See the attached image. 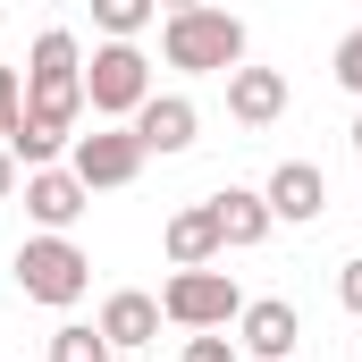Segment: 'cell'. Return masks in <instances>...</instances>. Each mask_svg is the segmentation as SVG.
Segmentation results:
<instances>
[{
  "label": "cell",
  "mask_w": 362,
  "mask_h": 362,
  "mask_svg": "<svg viewBox=\"0 0 362 362\" xmlns=\"http://www.w3.org/2000/svg\"><path fill=\"white\" fill-rule=\"evenodd\" d=\"M76 118H85V59H76V34L68 25H42L34 34V59H25V118L8 135V160L34 177V169H59V152H76Z\"/></svg>",
  "instance_id": "obj_1"
},
{
  "label": "cell",
  "mask_w": 362,
  "mask_h": 362,
  "mask_svg": "<svg viewBox=\"0 0 362 362\" xmlns=\"http://www.w3.org/2000/svg\"><path fill=\"white\" fill-rule=\"evenodd\" d=\"M160 51L185 76H236L245 68V17H228V8H169L160 17Z\"/></svg>",
  "instance_id": "obj_2"
},
{
  "label": "cell",
  "mask_w": 362,
  "mask_h": 362,
  "mask_svg": "<svg viewBox=\"0 0 362 362\" xmlns=\"http://www.w3.org/2000/svg\"><path fill=\"white\" fill-rule=\"evenodd\" d=\"M17 286H25V303H51V312H68V303L93 286L85 245H68V236H25V245H17Z\"/></svg>",
  "instance_id": "obj_3"
},
{
  "label": "cell",
  "mask_w": 362,
  "mask_h": 362,
  "mask_svg": "<svg viewBox=\"0 0 362 362\" xmlns=\"http://www.w3.org/2000/svg\"><path fill=\"white\" fill-rule=\"evenodd\" d=\"M144 101H152V59L135 42H101L85 68V110L93 118H135Z\"/></svg>",
  "instance_id": "obj_4"
},
{
  "label": "cell",
  "mask_w": 362,
  "mask_h": 362,
  "mask_svg": "<svg viewBox=\"0 0 362 362\" xmlns=\"http://www.w3.org/2000/svg\"><path fill=\"white\" fill-rule=\"evenodd\" d=\"M160 320H177L194 337H211V329H228V320H245V295H236V278L228 270H177L160 286Z\"/></svg>",
  "instance_id": "obj_5"
},
{
  "label": "cell",
  "mask_w": 362,
  "mask_h": 362,
  "mask_svg": "<svg viewBox=\"0 0 362 362\" xmlns=\"http://www.w3.org/2000/svg\"><path fill=\"white\" fill-rule=\"evenodd\" d=\"M68 177L85 185V194L135 185V177H144V144H135V127H93V135H76V152H68Z\"/></svg>",
  "instance_id": "obj_6"
},
{
  "label": "cell",
  "mask_w": 362,
  "mask_h": 362,
  "mask_svg": "<svg viewBox=\"0 0 362 362\" xmlns=\"http://www.w3.org/2000/svg\"><path fill=\"white\" fill-rule=\"evenodd\" d=\"M295 337H303V312H295L286 295H253L245 320H236V346L253 362H295Z\"/></svg>",
  "instance_id": "obj_7"
},
{
  "label": "cell",
  "mask_w": 362,
  "mask_h": 362,
  "mask_svg": "<svg viewBox=\"0 0 362 362\" xmlns=\"http://www.w3.org/2000/svg\"><path fill=\"white\" fill-rule=\"evenodd\" d=\"M262 202H270V219H295V228H312L320 211H329V177H320V160H278L270 185H262Z\"/></svg>",
  "instance_id": "obj_8"
},
{
  "label": "cell",
  "mask_w": 362,
  "mask_h": 362,
  "mask_svg": "<svg viewBox=\"0 0 362 362\" xmlns=\"http://www.w3.org/2000/svg\"><path fill=\"white\" fill-rule=\"evenodd\" d=\"M194 127H202V110H194L185 93H152V101L135 110V144H144V160H152V152H160V160L185 152V144H194Z\"/></svg>",
  "instance_id": "obj_9"
},
{
  "label": "cell",
  "mask_w": 362,
  "mask_h": 362,
  "mask_svg": "<svg viewBox=\"0 0 362 362\" xmlns=\"http://www.w3.org/2000/svg\"><path fill=\"white\" fill-rule=\"evenodd\" d=\"M85 202H93V194L68 177V169H34V177H25V211H34L42 236H68V228L85 219Z\"/></svg>",
  "instance_id": "obj_10"
},
{
  "label": "cell",
  "mask_w": 362,
  "mask_h": 362,
  "mask_svg": "<svg viewBox=\"0 0 362 362\" xmlns=\"http://www.w3.org/2000/svg\"><path fill=\"white\" fill-rule=\"evenodd\" d=\"M211 219H219V253H245V245H262L278 228L270 202H262L253 185H219V194H211Z\"/></svg>",
  "instance_id": "obj_11"
},
{
  "label": "cell",
  "mask_w": 362,
  "mask_h": 362,
  "mask_svg": "<svg viewBox=\"0 0 362 362\" xmlns=\"http://www.w3.org/2000/svg\"><path fill=\"white\" fill-rule=\"evenodd\" d=\"M101 337H110V354L118 346H152L160 337V295H135V286H118L110 303H101V320H93Z\"/></svg>",
  "instance_id": "obj_12"
},
{
  "label": "cell",
  "mask_w": 362,
  "mask_h": 362,
  "mask_svg": "<svg viewBox=\"0 0 362 362\" xmlns=\"http://www.w3.org/2000/svg\"><path fill=\"white\" fill-rule=\"evenodd\" d=\"M278 110H286V76L278 68H236L228 76V118L236 127H270Z\"/></svg>",
  "instance_id": "obj_13"
},
{
  "label": "cell",
  "mask_w": 362,
  "mask_h": 362,
  "mask_svg": "<svg viewBox=\"0 0 362 362\" xmlns=\"http://www.w3.org/2000/svg\"><path fill=\"white\" fill-rule=\"evenodd\" d=\"M160 245H169V270H211V262H219V219H211V202L177 211Z\"/></svg>",
  "instance_id": "obj_14"
},
{
  "label": "cell",
  "mask_w": 362,
  "mask_h": 362,
  "mask_svg": "<svg viewBox=\"0 0 362 362\" xmlns=\"http://www.w3.org/2000/svg\"><path fill=\"white\" fill-rule=\"evenodd\" d=\"M51 362H110V337L85 329V320H68V329H51Z\"/></svg>",
  "instance_id": "obj_15"
},
{
  "label": "cell",
  "mask_w": 362,
  "mask_h": 362,
  "mask_svg": "<svg viewBox=\"0 0 362 362\" xmlns=\"http://www.w3.org/2000/svg\"><path fill=\"white\" fill-rule=\"evenodd\" d=\"M93 25H101L110 42H135V34L152 25V0H101V8H93Z\"/></svg>",
  "instance_id": "obj_16"
},
{
  "label": "cell",
  "mask_w": 362,
  "mask_h": 362,
  "mask_svg": "<svg viewBox=\"0 0 362 362\" xmlns=\"http://www.w3.org/2000/svg\"><path fill=\"white\" fill-rule=\"evenodd\" d=\"M329 76H337L346 93H362V25L346 34V42H337V68H329Z\"/></svg>",
  "instance_id": "obj_17"
},
{
  "label": "cell",
  "mask_w": 362,
  "mask_h": 362,
  "mask_svg": "<svg viewBox=\"0 0 362 362\" xmlns=\"http://www.w3.org/2000/svg\"><path fill=\"white\" fill-rule=\"evenodd\" d=\"M17 118H25V93H17V68H0V144L17 135Z\"/></svg>",
  "instance_id": "obj_18"
},
{
  "label": "cell",
  "mask_w": 362,
  "mask_h": 362,
  "mask_svg": "<svg viewBox=\"0 0 362 362\" xmlns=\"http://www.w3.org/2000/svg\"><path fill=\"white\" fill-rule=\"evenodd\" d=\"M185 362H236V337H185Z\"/></svg>",
  "instance_id": "obj_19"
},
{
  "label": "cell",
  "mask_w": 362,
  "mask_h": 362,
  "mask_svg": "<svg viewBox=\"0 0 362 362\" xmlns=\"http://www.w3.org/2000/svg\"><path fill=\"white\" fill-rule=\"evenodd\" d=\"M337 303H346V312H354V320H362V253H354V262H346V270H337Z\"/></svg>",
  "instance_id": "obj_20"
},
{
  "label": "cell",
  "mask_w": 362,
  "mask_h": 362,
  "mask_svg": "<svg viewBox=\"0 0 362 362\" xmlns=\"http://www.w3.org/2000/svg\"><path fill=\"white\" fill-rule=\"evenodd\" d=\"M17 194V160H8V144H0V202Z\"/></svg>",
  "instance_id": "obj_21"
},
{
  "label": "cell",
  "mask_w": 362,
  "mask_h": 362,
  "mask_svg": "<svg viewBox=\"0 0 362 362\" xmlns=\"http://www.w3.org/2000/svg\"><path fill=\"white\" fill-rule=\"evenodd\" d=\"M354 152H362V118H354Z\"/></svg>",
  "instance_id": "obj_22"
}]
</instances>
